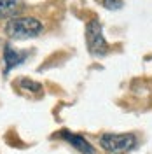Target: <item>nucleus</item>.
<instances>
[{
  "label": "nucleus",
  "instance_id": "nucleus-5",
  "mask_svg": "<svg viewBox=\"0 0 152 154\" xmlns=\"http://www.w3.org/2000/svg\"><path fill=\"white\" fill-rule=\"evenodd\" d=\"M28 58V53H19L16 49H12L7 44L4 49V63H5V74H9V70H12L14 67L21 65L25 60Z\"/></svg>",
  "mask_w": 152,
  "mask_h": 154
},
{
  "label": "nucleus",
  "instance_id": "nucleus-3",
  "mask_svg": "<svg viewBox=\"0 0 152 154\" xmlns=\"http://www.w3.org/2000/svg\"><path fill=\"white\" fill-rule=\"evenodd\" d=\"M86 44L89 53L95 56H105L108 53V44L103 37V28L98 19H91L86 25Z\"/></svg>",
  "mask_w": 152,
  "mask_h": 154
},
{
  "label": "nucleus",
  "instance_id": "nucleus-1",
  "mask_svg": "<svg viewBox=\"0 0 152 154\" xmlns=\"http://www.w3.org/2000/svg\"><path fill=\"white\" fill-rule=\"evenodd\" d=\"M5 32L11 38H32L37 37L38 33L42 32V23L37 18L32 16H25V18H11V21L5 26Z\"/></svg>",
  "mask_w": 152,
  "mask_h": 154
},
{
  "label": "nucleus",
  "instance_id": "nucleus-4",
  "mask_svg": "<svg viewBox=\"0 0 152 154\" xmlns=\"http://www.w3.org/2000/svg\"><path fill=\"white\" fill-rule=\"evenodd\" d=\"M59 137H61V138H65L68 144H72L79 152H82V154H95L96 152L95 147L89 144L84 137H81V135L70 133V131H67V130H61V131H59Z\"/></svg>",
  "mask_w": 152,
  "mask_h": 154
},
{
  "label": "nucleus",
  "instance_id": "nucleus-7",
  "mask_svg": "<svg viewBox=\"0 0 152 154\" xmlns=\"http://www.w3.org/2000/svg\"><path fill=\"white\" fill-rule=\"evenodd\" d=\"M21 88H25V89H30V91H35V93H38L40 89H42V86L38 84V82H33V81H28V79H21Z\"/></svg>",
  "mask_w": 152,
  "mask_h": 154
},
{
  "label": "nucleus",
  "instance_id": "nucleus-8",
  "mask_svg": "<svg viewBox=\"0 0 152 154\" xmlns=\"http://www.w3.org/2000/svg\"><path fill=\"white\" fill-rule=\"evenodd\" d=\"M102 4H103V7H107V9H114V11H117V9H121L123 7V2L121 0H102Z\"/></svg>",
  "mask_w": 152,
  "mask_h": 154
},
{
  "label": "nucleus",
  "instance_id": "nucleus-6",
  "mask_svg": "<svg viewBox=\"0 0 152 154\" xmlns=\"http://www.w3.org/2000/svg\"><path fill=\"white\" fill-rule=\"evenodd\" d=\"M19 5V0H0V18H16Z\"/></svg>",
  "mask_w": 152,
  "mask_h": 154
},
{
  "label": "nucleus",
  "instance_id": "nucleus-2",
  "mask_svg": "<svg viewBox=\"0 0 152 154\" xmlns=\"http://www.w3.org/2000/svg\"><path fill=\"white\" fill-rule=\"evenodd\" d=\"M100 145L107 152L124 154L136 145V137L133 133H103L100 137Z\"/></svg>",
  "mask_w": 152,
  "mask_h": 154
}]
</instances>
